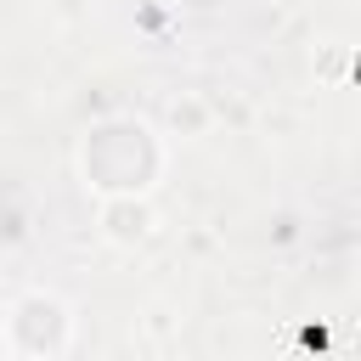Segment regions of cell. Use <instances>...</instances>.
<instances>
[{
	"mask_svg": "<svg viewBox=\"0 0 361 361\" xmlns=\"http://www.w3.org/2000/svg\"><path fill=\"white\" fill-rule=\"evenodd\" d=\"M11 355V338H6V322H0V361Z\"/></svg>",
	"mask_w": 361,
	"mask_h": 361,
	"instance_id": "5",
	"label": "cell"
},
{
	"mask_svg": "<svg viewBox=\"0 0 361 361\" xmlns=\"http://www.w3.org/2000/svg\"><path fill=\"white\" fill-rule=\"evenodd\" d=\"M6 338H11V350L17 355H28V361H56L62 350H68V338H73V310L56 299V293H23L11 310H6Z\"/></svg>",
	"mask_w": 361,
	"mask_h": 361,
	"instance_id": "2",
	"label": "cell"
},
{
	"mask_svg": "<svg viewBox=\"0 0 361 361\" xmlns=\"http://www.w3.org/2000/svg\"><path fill=\"white\" fill-rule=\"evenodd\" d=\"M164 124H169V135H180V141H197V135H209V124H214V107H209V96H197V90H180V96L169 102Z\"/></svg>",
	"mask_w": 361,
	"mask_h": 361,
	"instance_id": "4",
	"label": "cell"
},
{
	"mask_svg": "<svg viewBox=\"0 0 361 361\" xmlns=\"http://www.w3.org/2000/svg\"><path fill=\"white\" fill-rule=\"evenodd\" d=\"M79 175L96 197H147L164 175V141L141 118H107L79 141Z\"/></svg>",
	"mask_w": 361,
	"mask_h": 361,
	"instance_id": "1",
	"label": "cell"
},
{
	"mask_svg": "<svg viewBox=\"0 0 361 361\" xmlns=\"http://www.w3.org/2000/svg\"><path fill=\"white\" fill-rule=\"evenodd\" d=\"M96 231H102V243H113V248H141V243H152V231H158V209H152L147 197H102V203H96Z\"/></svg>",
	"mask_w": 361,
	"mask_h": 361,
	"instance_id": "3",
	"label": "cell"
}]
</instances>
